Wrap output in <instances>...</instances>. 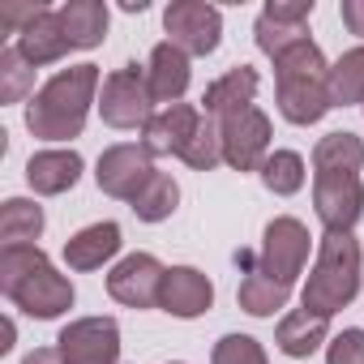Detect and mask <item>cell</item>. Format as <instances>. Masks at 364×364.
Wrapping results in <instances>:
<instances>
[{
  "label": "cell",
  "instance_id": "cell-1",
  "mask_svg": "<svg viewBox=\"0 0 364 364\" xmlns=\"http://www.w3.org/2000/svg\"><path fill=\"white\" fill-rule=\"evenodd\" d=\"M0 287H5V296L22 313H31L39 321H52L65 309H73V283L65 274H56L48 253L35 245H18V249L0 253Z\"/></svg>",
  "mask_w": 364,
  "mask_h": 364
},
{
  "label": "cell",
  "instance_id": "cell-2",
  "mask_svg": "<svg viewBox=\"0 0 364 364\" xmlns=\"http://www.w3.org/2000/svg\"><path fill=\"white\" fill-rule=\"evenodd\" d=\"M274 95H279V112L291 124H317L334 107L330 65H326V56L313 39L274 56Z\"/></svg>",
  "mask_w": 364,
  "mask_h": 364
},
{
  "label": "cell",
  "instance_id": "cell-3",
  "mask_svg": "<svg viewBox=\"0 0 364 364\" xmlns=\"http://www.w3.org/2000/svg\"><path fill=\"white\" fill-rule=\"evenodd\" d=\"M99 90V69L95 65H73L65 73H56L26 107V129L39 141H69L82 133L86 112L95 103Z\"/></svg>",
  "mask_w": 364,
  "mask_h": 364
},
{
  "label": "cell",
  "instance_id": "cell-4",
  "mask_svg": "<svg viewBox=\"0 0 364 364\" xmlns=\"http://www.w3.org/2000/svg\"><path fill=\"white\" fill-rule=\"evenodd\" d=\"M360 291V245L351 232H326L317 249V266L304 283V309L317 317H334Z\"/></svg>",
  "mask_w": 364,
  "mask_h": 364
},
{
  "label": "cell",
  "instance_id": "cell-5",
  "mask_svg": "<svg viewBox=\"0 0 364 364\" xmlns=\"http://www.w3.org/2000/svg\"><path fill=\"white\" fill-rule=\"evenodd\" d=\"M99 112L112 129H146V120L154 116V95H150V82H146V69L141 65H124L116 69L107 82H103V99H99Z\"/></svg>",
  "mask_w": 364,
  "mask_h": 364
},
{
  "label": "cell",
  "instance_id": "cell-6",
  "mask_svg": "<svg viewBox=\"0 0 364 364\" xmlns=\"http://www.w3.org/2000/svg\"><path fill=\"white\" fill-rule=\"evenodd\" d=\"M163 31L171 35L167 43H176L185 56H210L219 48L223 18L215 5H202V0H176L163 14Z\"/></svg>",
  "mask_w": 364,
  "mask_h": 364
},
{
  "label": "cell",
  "instance_id": "cell-7",
  "mask_svg": "<svg viewBox=\"0 0 364 364\" xmlns=\"http://www.w3.org/2000/svg\"><path fill=\"white\" fill-rule=\"evenodd\" d=\"M313 206L326 232H351L364 215V185L351 171H313Z\"/></svg>",
  "mask_w": 364,
  "mask_h": 364
},
{
  "label": "cell",
  "instance_id": "cell-8",
  "mask_svg": "<svg viewBox=\"0 0 364 364\" xmlns=\"http://www.w3.org/2000/svg\"><path fill=\"white\" fill-rule=\"evenodd\" d=\"M304 257H309V232L300 219H270L266 223V236H262V253L253 257L262 274L279 279V283H296V274L304 270Z\"/></svg>",
  "mask_w": 364,
  "mask_h": 364
},
{
  "label": "cell",
  "instance_id": "cell-9",
  "mask_svg": "<svg viewBox=\"0 0 364 364\" xmlns=\"http://www.w3.org/2000/svg\"><path fill=\"white\" fill-rule=\"evenodd\" d=\"M219 133H223V163H232L236 171H257L266 163L270 116L262 107H240V112L223 116Z\"/></svg>",
  "mask_w": 364,
  "mask_h": 364
},
{
  "label": "cell",
  "instance_id": "cell-10",
  "mask_svg": "<svg viewBox=\"0 0 364 364\" xmlns=\"http://www.w3.org/2000/svg\"><path fill=\"white\" fill-rule=\"evenodd\" d=\"M309 18H313V0H270L257 14V48L266 56H283L287 48L309 39Z\"/></svg>",
  "mask_w": 364,
  "mask_h": 364
},
{
  "label": "cell",
  "instance_id": "cell-11",
  "mask_svg": "<svg viewBox=\"0 0 364 364\" xmlns=\"http://www.w3.org/2000/svg\"><path fill=\"white\" fill-rule=\"evenodd\" d=\"M60 355L69 364H116L120 355V326L112 317H82L60 330L56 338Z\"/></svg>",
  "mask_w": 364,
  "mask_h": 364
},
{
  "label": "cell",
  "instance_id": "cell-12",
  "mask_svg": "<svg viewBox=\"0 0 364 364\" xmlns=\"http://www.w3.org/2000/svg\"><path fill=\"white\" fill-rule=\"evenodd\" d=\"M150 176H154V167H150L146 146H112V150H103L99 171H95L99 189L107 198H124V202H133L150 185Z\"/></svg>",
  "mask_w": 364,
  "mask_h": 364
},
{
  "label": "cell",
  "instance_id": "cell-13",
  "mask_svg": "<svg viewBox=\"0 0 364 364\" xmlns=\"http://www.w3.org/2000/svg\"><path fill=\"white\" fill-rule=\"evenodd\" d=\"M163 266H159V257H150V253H129L112 274H107V291H112V300H120V304H129V309H150V304H159V287H163Z\"/></svg>",
  "mask_w": 364,
  "mask_h": 364
},
{
  "label": "cell",
  "instance_id": "cell-14",
  "mask_svg": "<svg viewBox=\"0 0 364 364\" xmlns=\"http://www.w3.org/2000/svg\"><path fill=\"white\" fill-rule=\"evenodd\" d=\"M198 124H202V112H198V107L171 103V107H163V112H154V116L146 120L141 146L150 150V159H154V154H176V159H180V154H185V146L193 141Z\"/></svg>",
  "mask_w": 364,
  "mask_h": 364
},
{
  "label": "cell",
  "instance_id": "cell-15",
  "mask_svg": "<svg viewBox=\"0 0 364 364\" xmlns=\"http://www.w3.org/2000/svg\"><path fill=\"white\" fill-rule=\"evenodd\" d=\"M215 304V283L193 266H171L159 287V309L171 317H202Z\"/></svg>",
  "mask_w": 364,
  "mask_h": 364
},
{
  "label": "cell",
  "instance_id": "cell-16",
  "mask_svg": "<svg viewBox=\"0 0 364 364\" xmlns=\"http://www.w3.org/2000/svg\"><path fill=\"white\" fill-rule=\"evenodd\" d=\"M236 266L245 270L240 291H236L240 309H245V313H253V317H274V313L287 304L291 287H287V283H279V279H270V274H262V270H257V262H253V253H245V249L236 253Z\"/></svg>",
  "mask_w": 364,
  "mask_h": 364
},
{
  "label": "cell",
  "instance_id": "cell-17",
  "mask_svg": "<svg viewBox=\"0 0 364 364\" xmlns=\"http://www.w3.org/2000/svg\"><path fill=\"white\" fill-rule=\"evenodd\" d=\"M146 82H150V95L154 103H180V95L189 90V56L180 52L176 43H159L150 52V65H146Z\"/></svg>",
  "mask_w": 364,
  "mask_h": 364
},
{
  "label": "cell",
  "instance_id": "cell-18",
  "mask_svg": "<svg viewBox=\"0 0 364 364\" xmlns=\"http://www.w3.org/2000/svg\"><path fill=\"white\" fill-rule=\"evenodd\" d=\"M77 176H82V154H77V150H39V154L26 163L31 189H35V193H48V198L73 189Z\"/></svg>",
  "mask_w": 364,
  "mask_h": 364
},
{
  "label": "cell",
  "instance_id": "cell-19",
  "mask_svg": "<svg viewBox=\"0 0 364 364\" xmlns=\"http://www.w3.org/2000/svg\"><path fill=\"white\" fill-rule=\"evenodd\" d=\"M116 253H120V228L116 223H90V228H82L77 236L65 240V262L73 270H99Z\"/></svg>",
  "mask_w": 364,
  "mask_h": 364
},
{
  "label": "cell",
  "instance_id": "cell-20",
  "mask_svg": "<svg viewBox=\"0 0 364 364\" xmlns=\"http://www.w3.org/2000/svg\"><path fill=\"white\" fill-rule=\"evenodd\" d=\"M69 48H73V43H69V35H65V26H60V14H52V9H43V14L18 35V52H22L35 69L60 60Z\"/></svg>",
  "mask_w": 364,
  "mask_h": 364
},
{
  "label": "cell",
  "instance_id": "cell-21",
  "mask_svg": "<svg viewBox=\"0 0 364 364\" xmlns=\"http://www.w3.org/2000/svg\"><path fill=\"white\" fill-rule=\"evenodd\" d=\"M326 334H330V317H317V313H309V309H296V313H287V317L279 321L274 343H279L283 355L304 360V355H313V351L326 343Z\"/></svg>",
  "mask_w": 364,
  "mask_h": 364
},
{
  "label": "cell",
  "instance_id": "cell-22",
  "mask_svg": "<svg viewBox=\"0 0 364 364\" xmlns=\"http://www.w3.org/2000/svg\"><path fill=\"white\" fill-rule=\"evenodd\" d=\"M253 95H257V73H253L249 65H240V69L223 73L219 82H210L202 103H206V116L223 120V116H232V112H240V107H253Z\"/></svg>",
  "mask_w": 364,
  "mask_h": 364
},
{
  "label": "cell",
  "instance_id": "cell-23",
  "mask_svg": "<svg viewBox=\"0 0 364 364\" xmlns=\"http://www.w3.org/2000/svg\"><path fill=\"white\" fill-rule=\"evenodd\" d=\"M60 14V26L73 48H99L107 35V5L103 0H69Z\"/></svg>",
  "mask_w": 364,
  "mask_h": 364
},
{
  "label": "cell",
  "instance_id": "cell-24",
  "mask_svg": "<svg viewBox=\"0 0 364 364\" xmlns=\"http://www.w3.org/2000/svg\"><path fill=\"white\" fill-rule=\"evenodd\" d=\"M364 167V141L355 133H326L313 150V171H351L360 176Z\"/></svg>",
  "mask_w": 364,
  "mask_h": 364
},
{
  "label": "cell",
  "instance_id": "cell-25",
  "mask_svg": "<svg viewBox=\"0 0 364 364\" xmlns=\"http://www.w3.org/2000/svg\"><path fill=\"white\" fill-rule=\"evenodd\" d=\"M39 232H43V210L26 198H9L5 210H0V240H5V249L31 245L39 240Z\"/></svg>",
  "mask_w": 364,
  "mask_h": 364
},
{
  "label": "cell",
  "instance_id": "cell-26",
  "mask_svg": "<svg viewBox=\"0 0 364 364\" xmlns=\"http://www.w3.org/2000/svg\"><path fill=\"white\" fill-rule=\"evenodd\" d=\"M176 202H180L176 180H171V176H163V171H154V176H150V185H146L129 206H133V215H137L141 223H163V219H171Z\"/></svg>",
  "mask_w": 364,
  "mask_h": 364
},
{
  "label": "cell",
  "instance_id": "cell-27",
  "mask_svg": "<svg viewBox=\"0 0 364 364\" xmlns=\"http://www.w3.org/2000/svg\"><path fill=\"white\" fill-rule=\"evenodd\" d=\"M262 185H266L270 193H279V198L300 193V189H304V159H300L296 150H274V154H266V163H262Z\"/></svg>",
  "mask_w": 364,
  "mask_h": 364
},
{
  "label": "cell",
  "instance_id": "cell-28",
  "mask_svg": "<svg viewBox=\"0 0 364 364\" xmlns=\"http://www.w3.org/2000/svg\"><path fill=\"white\" fill-rule=\"evenodd\" d=\"M330 95L343 107L364 103V48H351L338 56V65L330 69Z\"/></svg>",
  "mask_w": 364,
  "mask_h": 364
},
{
  "label": "cell",
  "instance_id": "cell-29",
  "mask_svg": "<svg viewBox=\"0 0 364 364\" xmlns=\"http://www.w3.org/2000/svg\"><path fill=\"white\" fill-rule=\"evenodd\" d=\"M35 86V65L18 52V48H5L0 52V99L5 103H22Z\"/></svg>",
  "mask_w": 364,
  "mask_h": 364
},
{
  "label": "cell",
  "instance_id": "cell-30",
  "mask_svg": "<svg viewBox=\"0 0 364 364\" xmlns=\"http://www.w3.org/2000/svg\"><path fill=\"white\" fill-rule=\"evenodd\" d=\"M180 159H185L193 171H210L215 163H223V133H219V120L215 116H202L193 141L185 146V154H180Z\"/></svg>",
  "mask_w": 364,
  "mask_h": 364
},
{
  "label": "cell",
  "instance_id": "cell-31",
  "mask_svg": "<svg viewBox=\"0 0 364 364\" xmlns=\"http://www.w3.org/2000/svg\"><path fill=\"white\" fill-rule=\"evenodd\" d=\"M215 364H266V351L249 334H228L215 343Z\"/></svg>",
  "mask_w": 364,
  "mask_h": 364
},
{
  "label": "cell",
  "instance_id": "cell-32",
  "mask_svg": "<svg viewBox=\"0 0 364 364\" xmlns=\"http://www.w3.org/2000/svg\"><path fill=\"white\" fill-rule=\"evenodd\" d=\"M326 364H364V330H343L330 343Z\"/></svg>",
  "mask_w": 364,
  "mask_h": 364
},
{
  "label": "cell",
  "instance_id": "cell-33",
  "mask_svg": "<svg viewBox=\"0 0 364 364\" xmlns=\"http://www.w3.org/2000/svg\"><path fill=\"white\" fill-rule=\"evenodd\" d=\"M43 14V5H0V31H26L35 18Z\"/></svg>",
  "mask_w": 364,
  "mask_h": 364
},
{
  "label": "cell",
  "instance_id": "cell-34",
  "mask_svg": "<svg viewBox=\"0 0 364 364\" xmlns=\"http://www.w3.org/2000/svg\"><path fill=\"white\" fill-rule=\"evenodd\" d=\"M338 14H343V22H347V31L364 39V0H343V9H338Z\"/></svg>",
  "mask_w": 364,
  "mask_h": 364
},
{
  "label": "cell",
  "instance_id": "cell-35",
  "mask_svg": "<svg viewBox=\"0 0 364 364\" xmlns=\"http://www.w3.org/2000/svg\"><path fill=\"white\" fill-rule=\"evenodd\" d=\"M22 364H69V360L60 355V347H35Z\"/></svg>",
  "mask_w": 364,
  "mask_h": 364
},
{
  "label": "cell",
  "instance_id": "cell-36",
  "mask_svg": "<svg viewBox=\"0 0 364 364\" xmlns=\"http://www.w3.org/2000/svg\"><path fill=\"white\" fill-rule=\"evenodd\" d=\"M14 347V321H5V343H0V351H9Z\"/></svg>",
  "mask_w": 364,
  "mask_h": 364
}]
</instances>
